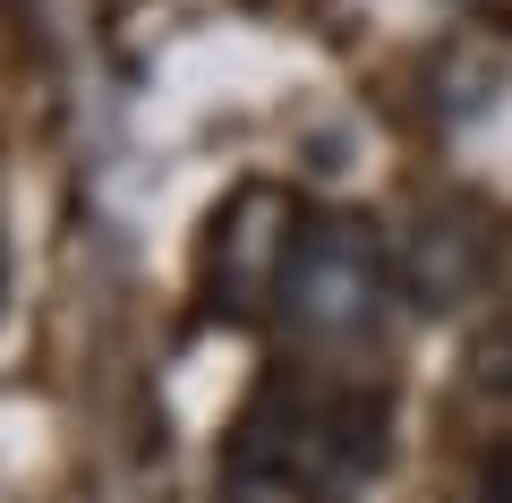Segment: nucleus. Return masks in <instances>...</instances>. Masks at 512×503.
<instances>
[{"label":"nucleus","mask_w":512,"mask_h":503,"mask_svg":"<svg viewBox=\"0 0 512 503\" xmlns=\"http://www.w3.org/2000/svg\"><path fill=\"white\" fill-rule=\"evenodd\" d=\"M478 503H512V444H495L478 461Z\"/></svg>","instance_id":"nucleus-5"},{"label":"nucleus","mask_w":512,"mask_h":503,"mask_svg":"<svg viewBox=\"0 0 512 503\" xmlns=\"http://www.w3.org/2000/svg\"><path fill=\"white\" fill-rule=\"evenodd\" d=\"M402 299L393 290V239L376 231V214H308L291 239V265H282L274 316L291 324L308 350H350L384 324V307Z\"/></svg>","instance_id":"nucleus-1"},{"label":"nucleus","mask_w":512,"mask_h":503,"mask_svg":"<svg viewBox=\"0 0 512 503\" xmlns=\"http://www.w3.org/2000/svg\"><path fill=\"white\" fill-rule=\"evenodd\" d=\"M0 307H9V256H0Z\"/></svg>","instance_id":"nucleus-6"},{"label":"nucleus","mask_w":512,"mask_h":503,"mask_svg":"<svg viewBox=\"0 0 512 503\" xmlns=\"http://www.w3.org/2000/svg\"><path fill=\"white\" fill-rule=\"evenodd\" d=\"M393 290H402V307H419V316L470 307L478 290H487V222H478V205H461V197L419 205L410 239L393 248Z\"/></svg>","instance_id":"nucleus-3"},{"label":"nucleus","mask_w":512,"mask_h":503,"mask_svg":"<svg viewBox=\"0 0 512 503\" xmlns=\"http://www.w3.org/2000/svg\"><path fill=\"white\" fill-rule=\"evenodd\" d=\"M291 239H299V214L282 188H265V180L239 188L214 214V239H205V307L222 324L265 316L282 290V265H291Z\"/></svg>","instance_id":"nucleus-2"},{"label":"nucleus","mask_w":512,"mask_h":503,"mask_svg":"<svg viewBox=\"0 0 512 503\" xmlns=\"http://www.w3.org/2000/svg\"><path fill=\"white\" fill-rule=\"evenodd\" d=\"M470 384H478V393H495V401H512V316L487 324V333L470 342Z\"/></svg>","instance_id":"nucleus-4"}]
</instances>
